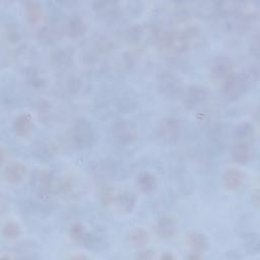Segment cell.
<instances>
[{
  "label": "cell",
  "mask_w": 260,
  "mask_h": 260,
  "mask_svg": "<svg viewBox=\"0 0 260 260\" xmlns=\"http://www.w3.org/2000/svg\"><path fill=\"white\" fill-rule=\"evenodd\" d=\"M244 245L249 253L257 254L260 250V240L256 233H247L244 235Z\"/></svg>",
  "instance_id": "cell-36"
},
{
  "label": "cell",
  "mask_w": 260,
  "mask_h": 260,
  "mask_svg": "<svg viewBox=\"0 0 260 260\" xmlns=\"http://www.w3.org/2000/svg\"><path fill=\"white\" fill-rule=\"evenodd\" d=\"M30 186L40 198L47 199L58 194L59 179L54 177L48 171L37 170L31 174Z\"/></svg>",
  "instance_id": "cell-5"
},
{
  "label": "cell",
  "mask_w": 260,
  "mask_h": 260,
  "mask_svg": "<svg viewBox=\"0 0 260 260\" xmlns=\"http://www.w3.org/2000/svg\"><path fill=\"white\" fill-rule=\"evenodd\" d=\"M254 135V126L249 122H241L233 129V136L237 142H251Z\"/></svg>",
  "instance_id": "cell-27"
},
{
  "label": "cell",
  "mask_w": 260,
  "mask_h": 260,
  "mask_svg": "<svg viewBox=\"0 0 260 260\" xmlns=\"http://www.w3.org/2000/svg\"><path fill=\"white\" fill-rule=\"evenodd\" d=\"M245 182V174L237 168H229L222 174V184L225 189L236 191L240 189Z\"/></svg>",
  "instance_id": "cell-22"
},
{
  "label": "cell",
  "mask_w": 260,
  "mask_h": 260,
  "mask_svg": "<svg viewBox=\"0 0 260 260\" xmlns=\"http://www.w3.org/2000/svg\"><path fill=\"white\" fill-rule=\"evenodd\" d=\"M3 35L9 44H16L21 39V30L16 22L8 21L4 24Z\"/></svg>",
  "instance_id": "cell-34"
},
{
  "label": "cell",
  "mask_w": 260,
  "mask_h": 260,
  "mask_svg": "<svg viewBox=\"0 0 260 260\" xmlns=\"http://www.w3.org/2000/svg\"><path fill=\"white\" fill-rule=\"evenodd\" d=\"M63 32V28L59 26L57 21L52 20L40 26V28L37 31V38L44 44L52 45L61 39Z\"/></svg>",
  "instance_id": "cell-15"
},
{
  "label": "cell",
  "mask_w": 260,
  "mask_h": 260,
  "mask_svg": "<svg viewBox=\"0 0 260 260\" xmlns=\"http://www.w3.org/2000/svg\"><path fill=\"white\" fill-rule=\"evenodd\" d=\"M210 95L209 89L202 84H191L185 88L183 93V102L186 108L194 110L204 105Z\"/></svg>",
  "instance_id": "cell-10"
},
{
  "label": "cell",
  "mask_w": 260,
  "mask_h": 260,
  "mask_svg": "<svg viewBox=\"0 0 260 260\" xmlns=\"http://www.w3.org/2000/svg\"><path fill=\"white\" fill-rule=\"evenodd\" d=\"M129 243L137 248H143L149 241L148 233L142 228H133L128 234Z\"/></svg>",
  "instance_id": "cell-29"
},
{
  "label": "cell",
  "mask_w": 260,
  "mask_h": 260,
  "mask_svg": "<svg viewBox=\"0 0 260 260\" xmlns=\"http://www.w3.org/2000/svg\"><path fill=\"white\" fill-rule=\"evenodd\" d=\"M233 72V63L226 57L215 58L209 66V74L213 79L222 80Z\"/></svg>",
  "instance_id": "cell-21"
},
{
  "label": "cell",
  "mask_w": 260,
  "mask_h": 260,
  "mask_svg": "<svg viewBox=\"0 0 260 260\" xmlns=\"http://www.w3.org/2000/svg\"><path fill=\"white\" fill-rule=\"evenodd\" d=\"M156 87L159 94L167 100L180 99L185 90L183 81L170 72H162L157 76Z\"/></svg>",
  "instance_id": "cell-7"
},
{
  "label": "cell",
  "mask_w": 260,
  "mask_h": 260,
  "mask_svg": "<svg viewBox=\"0 0 260 260\" xmlns=\"http://www.w3.org/2000/svg\"><path fill=\"white\" fill-rule=\"evenodd\" d=\"M63 88L67 94L77 95L83 91L84 82L80 77L76 75H70L65 79Z\"/></svg>",
  "instance_id": "cell-30"
},
{
  "label": "cell",
  "mask_w": 260,
  "mask_h": 260,
  "mask_svg": "<svg viewBox=\"0 0 260 260\" xmlns=\"http://www.w3.org/2000/svg\"><path fill=\"white\" fill-rule=\"evenodd\" d=\"M250 87L251 84L243 72H232L221 81L222 94L230 101H237L241 99Z\"/></svg>",
  "instance_id": "cell-6"
},
{
  "label": "cell",
  "mask_w": 260,
  "mask_h": 260,
  "mask_svg": "<svg viewBox=\"0 0 260 260\" xmlns=\"http://www.w3.org/2000/svg\"><path fill=\"white\" fill-rule=\"evenodd\" d=\"M136 204L137 197L133 192L122 191L116 194L112 206L120 214H129L135 209Z\"/></svg>",
  "instance_id": "cell-16"
},
{
  "label": "cell",
  "mask_w": 260,
  "mask_h": 260,
  "mask_svg": "<svg viewBox=\"0 0 260 260\" xmlns=\"http://www.w3.org/2000/svg\"><path fill=\"white\" fill-rule=\"evenodd\" d=\"M50 64L57 70L69 69L74 61V55L68 47H57L53 49L49 56Z\"/></svg>",
  "instance_id": "cell-12"
},
{
  "label": "cell",
  "mask_w": 260,
  "mask_h": 260,
  "mask_svg": "<svg viewBox=\"0 0 260 260\" xmlns=\"http://www.w3.org/2000/svg\"><path fill=\"white\" fill-rule=\"evenodd\" d=\"M91 176L101 181H107L115 178L118 174L116 161L112 159H100L90 166Z\"/></svg>",
  "instance_id": "cell-13"
},
{
  "label": "cell",
  "mask_w": 260,
  "mask_h": 260,
  "mask_svg": "<svg viewBox=\"0 0 260 260\" xmlns=\"http://www.w3.org/2000/svg\"><path fill=\"white\" fill-rule=\"evenodd\" d=\"M117 192L111 185H105L103 186L98 194V198L100 201V204L104 207H110L113 205L115 196Z\"/></svg>",
  "instance_id": "cell-35"
},
{
  "label": "cell",
  "mask_w": 260,
  "mask_h": 260,
  "mask_svg": "<svg viewBox=\"0 0 260 260\" xmlns=\"http://www.w3.org/2000/svg\"><path fill=\"white\" fill-rule=\"evenodd\" d=\"M112 139L119 145H131L138 138L137 128L127 120H117L111 126Z\"/></svg>",
  "instance_id": "cell-9"
},
{
  "label": "cell",
  "mask_w": 260,
  "mask_h": 260,
  "mask_svg": "<svg viewBox=\"0 0 260 260\" xmlns=\"http://www.w3.org/2000/svg\"><path fill=\"white\" fill-rule=\"evenodd\" d=\"M23 13L29 24H37L43 16L42 4L38 1H25L23 2Z\"/></svg>",
  "instance_id": "cell-26"
},
{
  "label": "cell",
  "mask_w": 260,
  "mask_h": 260,
  "mask_svg": "<svg viewBox=\"0 0 260 260\" xmlns=\"http://www.w3.org/2000/svg\"><path fill=\"white\" fill-rule=\"evenodd\" d=\"M182 134L181 122L174 118L168 117L161 120L156 127L155 136L156 139L162 144H174L179 141Z\"/></svg>",
  "instance_id": "cell-8"
},
{
  "label": "cell",
  "mask_w": 260,
  "mask_h": 260,
  "mask_svg": "<svg viewBox=\"0 0 260 260\" xmlns=\"http://www.w3.org/2000/svg\"><path fill=\"white\" fill-rule=\"evenodd\" d=\"M86 29H87L86 22L84 21L83 17L78 14L71 15L66 20L63 26L64 34L70 39H78L82 37L85 34Z\"/></svg>",
  "instance_id": "cell-18"
},
{
  "label": "cell",
  "mask_w": 260,
  "mask_h": 260,
  "mask_svg": "<svg viewBox=\"0 0 260 260\" xmlns=\"http://www.w3.org/2000/svg\"><path fill=\"white\" fill-rule=\"evenodd\" d=\"M80 244L89 251H102L108 246V237L102 230L86 232Z\"/></svg>",
  "instance_id": "cell-14"
},
{
  "label": "cell",
  "mask_w": 260,
  "mask_h": 260,
  "mask_svg": "<svg viewBox=\"0 0 260 260\" xmlns=\"http://www.w3.org/2000/svg\"><path fill=\"white\" fill-rule=\"evenodd\" d=\"M85 233H86L85 228L83 226V224H81V223H79V222L73 223V224L70 226V229H69V235H70V237H71L75 242H77V243H79V244H80L81 240L83 239Z\"/></svg>",
  "instance_id": "cell-37"
},
{
  "label": "cell",
  "mask_w": 260,
  "mask_h": 260,
  "mask_svg": "<svg viewBox=\"0 0 260 260\" xmlns=\"http://www.w3.org/2000/svg\"><path fill=\"white\" fill-rule=\"evenodd\" d=\"M136 104V99L130 90L110 89L96 96L94 108L100 116L112 118L132 111Z\"/></svg>",
  "instance_id": "cell-1"
},
{
  "label": "cell",
  "mask_w": 260,
  "mask_h": 260,
  "mask_svg": "<svg viewBox=\"0 0 260 260\" xmlns=\"http://www.w3.org/2000/svg\"><path fill=\"white\" fill-rule=\"evenodd\" d=\"M134 66V58L130 53H126L122 56L121 61L119 63V67L121 71H129Z\"/></svg>",
  "instance_id": "cell-38"
},
{
  "label": "cell",
  "mask_w": 260,
  "mask_h": 260,
  "mask_svg": "<svg viewBox=\"0 0 260 260\" xmlns=\"http://www.w3.org/2000/svg\"><path fill=\"white\" fill-rule=\"evenodd\" d=\"M187 244L191 253L189 258L192 259L200 258L208 248V240L201 233H191L187 237Z\"/></svg>",
  "instance_id": "cell-19"
},
{
  "label": "cell",
  "mask_w": 260,
  "mask_h": 260,
  "mask_svg": "<svg viewBox=\"0 0 260 260\" xmlns=\"http://www.w3.org/2000/svg\"><path fill=\"white\" fill-rule=\"evenodd\" d=\"M91 8L96 16L105 21H116L123 14V3L118 1H94Z\"/></svg>",
  "instance_id": "cell-11"
},
{
  "label": "cell",
  "mask_w": 260,
  "mask_h": 260,
  "mask_svg": "<svg viewBox=\"0 0 260 260\" xmlns=\"http://www.w3.org/2000/svg\"><path fill=\"white\" fill-rule=\"evenodd\" d=\"M162 34L161 28L154 22L134 24L125 31V40L132 46L147 47L157 44Z\"/></svg>",
  "instance_id": "cell-3"
},
{
  "label": "cell",
  "mask_w": 260,
  "mask_h": 260,
  "mask_svg": "<svg viewBox=\"0 0 260 260\" xmlns=\"http://www.w3.org/2000/svg\"><path fill=\"white\" fill-rule=\"evenodd\" d=\"M27 173V168L20 161H12L5 166L3 178L10 185H17L23 181Z\"/></svg>",
  "instance_id": "cell-17"
},
{
  "label": "cell",
  "mask_w": 260,
  "mask_h": 260,
  "mask_svg": "<svg viewBox=\"0 0 260 260\" xmlns=\"http://www.w3.org/2000/svg\"><path fill=\"white\" fill-rule=\"evenodd\" d=\"M251 52L253 55H255L256 57L258 56V53H259V38L258 36L255 37V39L252 41V44H251Z\"/></svg>",
  "instance_id": "cell-40"
},
{
  "label": "cell",
  "mask_w": 260,
  "mask_h": 260,
  "mask_svg": "<svg viewBox=\"0 0 260 260\" xmlns=\"http://www.w3.org/2000/svg\"><path fill=\"white\" fill-rule=\"evenodd\" d=\"M232 158L238 165L248 164L253 155V150L250 142H237L231 151Z\"/></svg>",
  "instance_id": "cell-24"
},
{
  "label": "cell",
  "mask_w": 260,
  "mask_h": 260,
  "mask_svg": "<svg viewBox=\"0 0 260 260\" xmlns=\"http://www.w3.org/2000/svg\"><path fill=\"white\" fill-rule=\"evenodd\" d=\"M200 40V30L194 26L162 31L158 45L172 53L182 54L192 49Z\"/></svg>",
  "instance_id": "cell-2"
},
{
  "label": "cell",
  "mask_w": 260,
  "mask_h": 260,
  "mask_svg": "<svg viewBox=\"0 0 260 260\" xmlns=\"http://www.w3.org/2000/svg\"><path fill=\"white\" fill-rule=\"evenodd\" d=\"M32 155L42 161L49 160L53 156V149L51 145L45 141H37L31 147Z\"/></svg>",
  "instance_id": "cell-31"
},
{
  "label": "cell",
  "mask_w": 260,
  "mask_h": 260,
  "mask_svg": "<svg viewBox=\"0 0 260 260\" xmlns=\"http://www.w3.org/2000/svg\"><path fill=\"white\" fill-rule=\"evenodd\" d=\"M155 231L162 239H173L178 233V221L172 215H164L157 220Z\"/></svg>",
  "instance_id": "cell-20"
},
{
  "label": "cell",
  "mask_w": 260,
  "mask_h": 260,
  "mask_svg": "<svg viewBox=\"0 0 260 260\" xmlns=\"http://www.w3.org/2000/svg\"><path fill=\"white\" fill-rule=\"evenodd\" d=\"M138 189L144 194H152L158 187V181L155 175L150 172H142L136 178Z\"/></svg>",
  "instance_id": "cell-25"
},
{
  "label": "cell",
  "mask_w": 260,
  "mask_h": 260,
  "mask_svg": "<svg viewBox=\"0 0 260 260\" xmlns=\"http://www.w3.org/2000/svg\"><path fill=\"white\" fill-rule=\"evenodd\" d=\"M32 128V120L30 115L27 113H20L13 120L12 129L15 135L18 137H27L31 133Z\"/></svg>",
  "instance_id": "cell-23"
},
{
  "label": "cell",
  "mask_w": 260,
  "mask_h": 260,
  "mask_svg": "<svg viewBox=\"0 0 260 260\" xmlns=\"http://www.w3.org/2000/svg\"><path fill=\"white\" fill-rule=\"evenodd\" d=\"M116 47V42L110 36L102 35L94 41L95 52L100 55H105L112 52Z\"/></svg>",
  "instance_id": "cell-32"
},
{
  "label": "cell",
  "mask_w": 260,
  "mask_h": 260,
  "mask_svg": "<svg viewBox=\"0 0 260 260\" xmlns=\"http://www.w3.org/2000/svg\"><path fill=\"white\" fill-rule=\"evenodd\" d=\"M23 76L26 81V83L35 88V89H42L46 86V80L43 78V76L39 73L38 69L35 66H28L23 68Z\"/></svg>",
  "instance_id": "cell-28"
},
{
  "label": "cell",
  "mask_w": 260,
  "mask_h": 260,
  "mask_svg": "<svg viewBox=\"0 0 260 260\" xmlns=\"http://www.w3.org/2000/svg\"><path fill=\"white\" fill-rule=\"evenodd\" d=\"M2 236L6 241H16L21 236L20 225L13 220H7L2 226Z\"/></svg>",
  "instance_id": "cell-33"
},
{
  "label": "cell",
  "mask_w": 260,
  "mask_h": 260,
  "mask_svg": "<svg viewBox=\"0 0 260 260\" xmlns=\"http://www.w3.org/2000/svg\"><path fill=\"white\" fill-rule=\"evenodd\" d=\"M71 145L78 150L91 147L95 141V131L92 123L86 118L76 119L69 129Z\"/></svg>",
  "instance_id": "cell-4"
},
{
  "label": "cell",
  "mask_w": 260,
  "mask_h": 260,
  "mask_svg": "<svg viewBox=\"0 0 260 260\" xmlns=\"http://www.w3.org/2000/svg\"><path fill=\"white\" fill-rule=\"evenodd\" d=\"M137 258H140V259H151L153 257V254H152V251L149 250V249H143L141 250L137 255H136Z\"/></svg>",
  "instance_id": "cell-39"
}]
</instances>
